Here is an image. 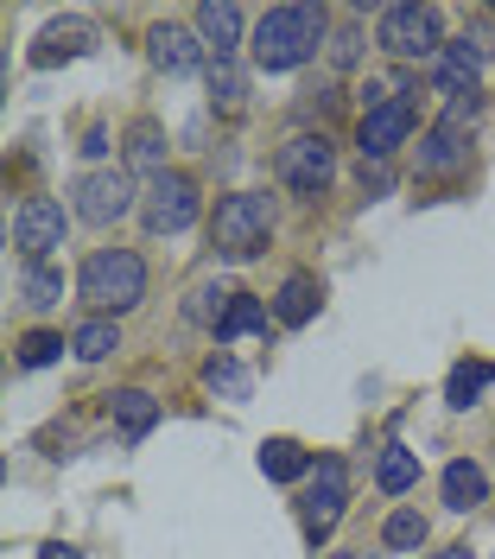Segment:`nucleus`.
Instances as JSON below:
<instances>
[{"instance_id": "11", "label": "nucleus", "mask_w": 495, "mask_h": 559, "mask_svg": "<svg viewBox=\"0 0 495 559\" xmlns=\"http://www.w3.org/2000/svg\"><path fill=\"white\" fill-rule=\"evenodd\" d=\"M146 51H153V64L166 70V76H184V70L204 64V45H197V33H191V26H153Z\"/></svg>"}, {"instance_id": "3", "label": "nucleus", "mask_w": 495, "mask_h": 559, "mask_svg": "<svg viewBox=\"0 0 495 559\" xmlns=\"http://www.w3.org/2000/svg\"><path fill=\"white\" fill-rule=\"evenodd\" d=\"M267 229H274V210H267L261 191H236V198H222V204H216V223H210L216 248H222L229 261H254V254L267 248Z\"/></svg>"}, {"instance_id": "33", "label": "nucleus", "mask_w": 495, "mask_h": 559, "mask_svg": "<svg viewBox=\"0 0 495 559\" xmlns=\"http://www.w3.org/2000/svg\"><path fill=\"white\" fill-rule=\"evenodd\" d=\"M330 559H362V554H330Z\"/></svg>"}, {"instance_id": "10", "label": "nucleus", "mask_w": 495, "mask_h": 559, "mask_svg": "<svg viewBox=\"0 0 495 559\" xmlns=\"http://www.w3.org/2000/svg\"><path fill=\"white\" fill-rule=\"evenodd\" d=\"M13 242L26 261H45L51 248L64 242V204H51V198H26L20 216H13Z\"/></svg>"}, {"instance_id": "25", "label": "nucleus", "mask_w": 495, "mask_h": 559, "mask_svg": "<svg viewBox=\"0 0 495 559\" xmlns=\"http://www.w3.org/2000/svg\"><path fill=\"white\" fill-rule=\"evenodd\" d=\"M20 293H26V306H58V299H64V274H58V267H45V261H26Z\"/></svg>"}, {"instance_id": "19", "label": "nucleus", "mask_w": 495, "mask_h": 559, "mask_svg": "<svg viewBox=\"0 0 495 559\" xmlns=\"http://www.w3.org/2000/svg\"><path fill=\"white\" fill-rule=\"evenodd\" d=\"M247 331H267V299L236 293V299H229V312H222V324H216V337L229 344V337H247Z\"/></svg>"}, {"instance_id": "21", "label": "nucleus", "mask_w": 495, "mask_h": 559, "mask_svg": "<svg viewBox=\"0 0 495 559\" xmlns=\"http://www.w3.org/2000/svg\"><path fill=\"white\" fill-rule=\"evenodd\" d=\"M490 382H495L490 362H483V356H463L458 369H451V382H445V401H451V407H470V401H476Z\"/></svg>"}, {"instance_id": "29", "label": "nucleus", "mask_w": 495, "mask_h": 559, "mask_svg": "<svg viewBox=\"0 0 495 559\" xmlns=\"http://www.w3.org/2000/svg\"><path fill=\"white\" fill-rule=\"evenodd\" d=\"M128 153H134V166H159V153H166L159 128H153V121H141V128L128 134ZM159 173H166V166H159Z\"/></svg>"}, {"instance_id": "28", "label": "nucleus", "mask_w": 495, "mask_h": 559, "mask_svg": "<svg viewBox=\"0 0 495 559\" xmlns=\"http://www.w3.org/2000/svg\"><path fill=\"white\" fill-rule=\"evenodd\" d=\"M64 356V337H51V331H26L20 337V362L26 369H45V362H58Z\"/></svg>"}, {"instance_id": "20", "label": "nucleus", "mask_w": 495, "mask_h": 559, "mask_svg": "<svg viewBox=\"0 0 495 559\" xmlns=\"http://www.w3.org/2000/svg\"><path fill=\"white\" fill-rule=\"evenodd\" d=\"M89 51V26H51V33L33 45V64H58V58H83Z\"/></svg>"}, {"instance_id": "14", "label": "nucleus", "mask_w": 495, "mask_h": 559, "mask_svg": "<svg viewBox=\"0 0 495 559\" xmlns=\"http://www.w3.org/2000/svg\"><path fill=\"white\" fill-rule=\"evenodd\" d=\"M318 299H324L318 274H292L280 286V299H274V318H280V324H312V318H318Z\"/></svg>"}, {"instance_id": "16", "label": "nucleus", "mask_w": 495, "mask_h": 559, "mask_svg": "<svg viewBox=\"0 0 495 559\" xmlns=\"http://www.w3.org/2000/svg\"><path fill=\"white\" fill-rule=\"evenodd\" d=\"M483 496H490V477H483V464H470V457L445 464V502H451L458 515H470Z\"/></svg>"}, {"instance_id": "15", "label": "nucleus", "mask_w": 495, "mask_h": 559, "mask_svg": "<svg viewBox=\"0 0 495 559\" xmlns=\"http://www.w3.org/2000/svg\"><path fill=\"white\" fill-rule=\"evenodd\" d=\"M463 153H470V146H463V128L458 121H438V128L420 140V173H451V166H463Z\"/></svg>"}, {"instance_id": "1", "label": "nucleus", "mask_w": 495, "mask_h": 559, "mask_svg": "<svg viewBox=\"0 0 495 559\" xmlns=\"http://www.w3.org/2000/svg\"><path fill=\"white\" fill-rule=\"evenodd\" d=\"M324 45V7L299 0V7H267L254 26V64L261 70H292Z\"/></svg>"}, {"instance_id": "26", "label": "nucleus", "mask_w": 495, "mask_h": 559, "mask_svg": "<svg viewBox=\"0 0 495 559\" xmlns=\"http://www.w3.org/2000/svg\"><path fill=\"white\" fill-rule=\"evenodd\" d=\"M382 540H388V547H400V554L425 547V515H420V509H394L388 522H382Z\"/></svg>"}, {"instance_id": "4", "label": "nucleus", "mask_w": 495, "mask_h": 559, "mask_svg": "<svg viewBox=\"0 0 495 559\" xmlns=\"http://www.w3.org/2000/svg\"><path fill=\"white\" fill-rule=\"evenodd\" d=\"M382 51L388 58H438L445 51V38H438V7H388L382 13Z\"/></svg>"}, {"instance_id": "5", "label": "nucleus", "mask_w": 495, "mask_h": 559, "mask_svg": "<svg viewBox=\"0 0 495 559\" xmlns=\"http://www.w3.org/2000/svg\"><path fill=\"white\" fill-rule=\"evenodd\" d=\"M141 216H146L153 236H178V229H191V223H197V185H191L184 173H153Z\"/></svg>"}, {"instance_id": "22", "label": "nucleus", "mask_w": 495, "mask_h": 559, "mask_svg": "<svg viewBox=\"0 0 495 559\" xmlns=\"http://www.w3.org/2000/svg\"><path fill=\"white\" fill-rule=\"evenodd\" d=\"M71 349L83 356V362H102V356H114V349H121L114 318H89V324H76V331H71Z\"/></svg>"}, {"instance_id": "7", "label": "nucleus", "mask_w": 495, "mask_h": 559, "mask_svg": "<svg viewBox=\"0 0 495 559\" xmlns=\"http://www.w3.org/2000/svg\"><path fill=\"white\" fill-rule=\"evenodd\" d=\"M343 489H350L343 464L324 457L318 477H312V489H305V502H299V522H305V540H312V547H324V540L337 534V522H343Z\"/></svg>"}, {"instance_id": "23", "label": "nucleus", "mask_w": 495, "mask_h": 559, "mask_svg": "<svg viewBox=\"0 0 495 559\" xmlns=\"http://www.w3.org/2000/svg\"><path fill=\"white\" fill-rule=\"evenodd\" d=\"M375 484L388 489V496L413 489V484H420V457L407 452V445H388V452H382V464H375Z\"/></svg>"}, {"instance_id": "27", "label": "nucleus", "mask_w": 495, "mask_h": 559, "mask_svg": "<svg viewBox=\"0 0 495 559\" xmlns=\"http://www.w3.org/2000/svg\"><path fill=\"white\" fill-rule=\"evenodd\" d=\"M242 96H247L242 70L236 64H210V103L222 108V115H242Z\"/></svg>"}, {"instance_id": "12", "label": "nucleus", "mask_w": 495, "mask_h": 559, "mask_svg": "<svg viewBox=\"0 0 495 559\" xmlns=\"http://www.w3.org/2000/svg\"><path fill=\"white\" fill-rule=\"evenodd\" d=\"M476 64H483V45H470V38L445 45V51H438V96H445V103L476 96Z\"/></svg>"}, {"instance_id": "32", "label": "nucleus", "mask_w": 495, "mask_h": 559, "mask_svg": "<svg viewBox=\"0 0 495 559\" xmlns=\"http://www.w3.org/2000/svg\"><path fill=\"white\" fill-rule=\"evenodd\" d=\"M432 559H470V547H451V554H432Z\"/></svg>"}, {"instance_id": "24", "label": "nucleus", "mask_w": 495, "mask_h": 559, "mask_svg": "<svg viewBox=\"0 0 495 559\" xmlns=\"http://www.w3.org/2000/svg\"><path fill=\"white\" fill-rule=\"evenodd\" d=\"M204 388H210V394H222V401H247V369L242 362H236V356H210V362H204Z\"/></svg>"}, {"instance_id": "17", "label": "nucleus", "mask_w": 495, "mask_h": 559, "mask_svg": "<svg viewBox=\"0 0 495 559\" xmlns=\"http://www.w3.org/2000/svg\"><path fill=\"white\" fill-rule=\"evenodd\" d=\"M108 407H114V426H121L128 439H146V432H153V419H159V401L141 394V388H121Z\"/></svg>"}, {"instance_id": "9", "label": "nucleus", "mask_w": 495, "mask_h": 559, "mask_svg": "<svg viewBox=\"0 0 495 559\" xmlns=\"http://www.w3.org/2000/svg\"><path fill=\"white\" fill-rule=\"evenodd\" d=\"M128 210H134V178L128 173H83L76 178V216H83V223L108 229V223H121Z\"/></svg>"}, {"instance_id": "13", "label": "nucleus", "mask_w": 495, "mask_h": 559, "mask_svg": "<svg viewBox=\"0 0 495 559\" xmlns=\"http://www.w3.org/2000/svg\"><path fill=\"white\" fill-rule=\"evenodd\" d=\"M197 33L216 45V64H229V51L242 45V7H229V0L216 7V0H204V7H197Z\"/></svg>"}, {"instance_id": "2", "label": "nucleus", "mask_w": 495, "mask_h": 559, "mask_svg": "<svg viewBox=\"0 0 495 559\" xmlns=\"http://www.w3.org/2000/svg\"><path fill=\"white\" fill-rule=\"evenodd\" d=\"M76 293H83V306H96V312H128V306L146 299V261L134 248H102V254L83 261Z\"/></svg>"}, {"instance_id": "8", "label": "nucleus", "mask_w": 495, "mask_h": 559, "mask_svg": "<svg viewBox=\"0 0 495 559\" xmlns=\"http://www.w3.org/2000/svg\"><path fill=\"white\" fill-rule=\"evenodd\" d=\"M413 115H420V103H413V90L407 96H394V103H382V108H369L362 115V128H355V146H362V166L375 159H388L394 146H407V134H413Z\"/></svg>"}, {"instance_id": "6", "label": "nucleus", "mask_w": 495, "mask_h": 559, "mask_svg": "<svg viewBox=\"0 0 495 559\" xmlns=\"http://www.w3.org/2000/svg\"><path fill=\"white\" fill-rule=\"evenodd\" d=\"M274 173H280V185L305 191V198H318L324 185H330V173H337V153H330V140L324 134H292L280 146V159H274Z\"/></svg>"}, {"instance_id": "31", "label": "nucleus", "mask_w": 495, "mask_h": 559, "mask_svg": "<svg viewBox=\"0 0 495 559\" xmlns=\"http://www.w3.org/2000/svg\"><path fill=\"white\" fill-rule=\"evenodd\" d=\"M38 559H83V554H76V547H64V540H51V547H45Z\"/></svg>"}, {"instance_id": "18", "label": "nucleus", "mask_w": 495, "mask_h": 559, "mask_svg": "<svg viewBox=\"0 0 495 559\" xmlns=\"http://www.w3.org/2000/svg\"><path fill=\"white\" fill-rule=\"evenodd\" d=\"M261 471H267L274 484H299V477L312 471V452L292 445V439H267V445H261Z\"/></svg>"}, {"instance_id": "30", "label": "nucleus", "mask_w": 495, "mask_h": 559, "mask_svg": "<svg viewBox=\"0 0 495 559\" xmlns=\"http://www.w3.org/2000/svg\"><path fill=\"white\" fill-rule=\"evenodd\" d=\"M83 153H89V159H102V153H108V134H102V128H89V134H83Z\"/></svg>"}]
</instances>
